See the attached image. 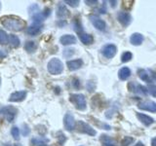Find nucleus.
Returning a JSON list of instances; mask_svg holds the SVG:
<instances>
[{"mask_svg":"<svg viewBox=\"0 0 156 146\" xmlns=\"http://www.w3.org/2000/svg\"><path fill=\"white\" fill-rule=\"evenodd\" d=\"M138 107L141 110L149 111V112H156V103L154 101H143L138 104Z\"/></svg>","mask_w":156,"mask_h":146,"instance_id":"obj_13","label":"nucleus"},{"mask_svg":"<svg viewBox=\"0 0 156 146\" xmlns=\"http://www.w3.org/2000/svg\"><path fill=\"white\" fill-rule=\"evenodd\" d=\"M132 58H133V55H132L131 52H125L122 54L121 56V61L122 62H128L130 61Z\"/></svg>","mask_w":156,"mask_h":146,"instance_id":"obj_27","label":"nucleus"},{"mask_svg":"<svg viewBox=\"0 0 156 146\" xmlns=\"http://www.w3.org/2000/svg\"><path fill=\"white\" fill-rule=\"evenodd\" d=\"M136 118H138L141 124H144L145 127H149L150 125H152L154 123L153 118H151L150 116L145 115V114H141V113H136Z\"/></svg>","mask_w":156,"mask_h":146,"instance_id":"obj_17","label":"nucleus"},{"mask_svg":"<svg viewBox=\"0 0 156 146\" xmlns=\"http://www.w3.org/2000/svg\"><path fill=\"white\" fill-rule=\"evenodd\" d=\"M29 133H30V130H29L28 126L27 125H23V134L24 136H27Z\"/></svg>","mask_w":156,"mask_h":146,"instance_id":"obj_34","label":"nucleus"},{"mask_svg":"<svg viewBox=\"0 0 156 146\" xmlns=\"http://www.w3.org/2000/svg\"><path fill=\"white\" fill-rule=\"evenodd\" d=\"M48 71L52 75H58L63 71V63L60 58L54 57L48 62Z\"/></svg>","mask_w":156,"mask_h":146,"instance_id":"obj_2","label":"nucleus"},{"mask_svg":"<svg viewBox=\"0 0 156 146\" xmlns=\"http://www.w3.org/2000/svg\"><path fill=\"white\" fill-rule=\"evenodd\" d=\"M9 42L11 44V46L13 48H18L20 46V39L17 35H15V34H11V35H9Z\"/></svg>","mask_w":156,"mask_h":146,"instance_id":"obj_24","label":"nucleus"},{"mask_svg":"<svg viewBox=\"0 0 156 146\" xmlns=\"http://www.w3.org/2000/svg\"><path fill=\"white\" fill-rule=\"evenodd\" d=\"M131 70H130V68L129 67H122L121 69L118 71V77H119V79L122 80V81H125L127 80L128 78L131 76Z\"/></svg>","mask_w":156,"mask_h":146,"instance_id":"obj_21","label":"nucleus"},{"mask_svg":"<svg viewBox=\"0 0 156 146\" xmlns=\"http://www.w3.org/2000/svg\"><path fill=\"white\" fill-rule=\"evenodd\" d=\"M95 87H96L95 84L92 81H89V82L87 83V90L89 91V92H94Z\"/></svg>","mask_w":156,"mask_h":146,"instance_id":"obj_33","label":"nucleus"},{"mask_svg":"<svg viewBox=\"0 0 156 146\" xmlns=\"http://www.w3.org/2000/svg\"><path fill=\"white\" fill-rule=\"evenodd\" d=\"M151 146H156V137L152 138V140H151Z\"/></svg>","mask_w":156,"mask_h":146,"instance_id":"obj_38","label":"nucleus"},{"mask_svg":"<svg viewBox=\"0 0 156 146\" xmlns=\"http://www.w3.org/2000/svg\"><path fill=\"white\" fill-rule=\"evenodd\" d=\"M43 26L41 23H34L33 24H31L30 26H28L27 28V34L30 36H35L37 34H39L42 30Z\"/></svg>","mask_w":156,"mask_h":146,"instance_id":"obj_16","label":"nucleus"},{"mask_svg":"<svg viewBox=\"0 0 156 146\" xmlns=\"http://www.w3.org/2000/svg\"><path fill=\"white\" fill-rule=\"evenodd\" d=\"M65 3L70 7H77L79 5V0H66Z\"/></svg>","mask_w":156,"mask_h":146,"instance_id":"obj_31","label":"nucleus"},{"mask_svg":"<svg viewBox=\"0 0 156 146\" xmlns=\"http://www.w3.org/2000/svg\"><path fill=\"white\" fill-rule=\"evenodd\" d=\"M117 53V47L114 44H106L101 49L102 56L106 58H112Z\"/></svg>","mask_w":156,"mask_h":146,"instance_id":"obj_6","label":"nucleus"},{"mask_svg":"<svg viewBox=\"0 0 156 146\" xmlns=\"http://www.w3.org/2000/svg\"><path fill=\"white\" fill-rule=\"evenodd\" d=\"M117 19L123 26H128L132 22V17L129 13L127 12H119L117 15Z\"/></svg>","mask_w":156,"mask_h":146,"instance_id":"obj_9","label":"nucleus"},{"mask_svg":"<svg viewBox=\"0 0 156 146\" xmlns=\"http://www.w3.org/2000/svg\"><path fill=\"white\" fill-rule=\"evenodd\" d=\"M144 35L141 33H133L130 37V42L132 45H135V46H140L141 45V43L144 42Z\"/></svg>","mask_w":156,"mask_h":146,"instance_id":"obj_18","label":"nucleus"},{"mask_svg":"<svg viewBox=\"0 0 156 146\" xmlns=\"http://www.w3.org/2000/svg\"><path fill=\"white\" fill-rule=\"evenodd\" d=\"M27 92V91H19V92H15L10 96L9 97V101L10 102H20L26 99Z\"/></svg>","mask_w":156,"mask_h":146,"instance_id":"obj_10","label":"nucleus"},{"mask_svg":"<svg viewBox=\"0 0 156 146\" xmlns=\"http://www.w3.org/2000/svg\"><path fill=\"white\" fill-rule=\"evenodd\" d=\"M6 56H7L6 54H5L4 52H2L1 50H0V58H4Z\"/></svg>","mask_w":156,"mask_h":146,"instance_id":"obj_37","label":"nucleus"},{"mask_svg":"<svg viewBox=\"0 0 156 146\" xmlns=\"http://www.w3.org/2000/svg\"><path fill=\"white\" fill-rule=\"evenodd\" d=\"M133 142H134L133 137H131V136H125V137L121 141V146H129Z\"/></svg>","mask_w":156,"mask_h":146,"instance_id":"obj_28","label":"nucleus"},{"mask_svg":"<svg viewBox=\"0 0 156 146\" xmlns=\"http://www.w3.org/2000/svg\"><path fill=\"white\" fill-rule=\"evenodd\" d=\"M69 99L78 110L84 111L87 108L86 97L82 94H71L69 96Z\"/></svg>","mask_w":156,"mask_h":146,"instance_id":"obj_3","label":"nucleus"},{"mask_svg":"<svg viewBox=\"0 0 156 146\" xmlns=\"http://www.w3.org/2000/svg\"><path fill=\"white\" fill-rule=\"evenodd\" d=\"M1 23L5 28H7L8 30L11 31H21L27 26V23L23 19L15 16H8L3 18Z\"/></svg>","mask_w":156,"mask_h":146,"instance_id":"obj_1","label":"nucleus"},{"mask_svg":"<svg viewBox=\"0 0 156 146\" xmlns=\"http://www.w3.org/2000/svg\"><path fill=\"white\" fill-rule=\"evenodd\" d=\"M150 73H151V76H152V78L156 81V72H154V71H150Z\"/></svg>","mask_w":156,"mask_h":146,"instance_id":"obj_39","label":"nucleus"},{"mask_svg":"<svg viewBox=\"0 0 156 146\" xmlns=\"http://www.w3.org/2000/svg\"><path fill=\"white\" fill-rule=\"evenodd\" d=\"M49 142L48 138H33L31 140V143L33 145H38V146H46Z\"/></svg>","mask_w":156,"mask_h":146,"instance_id":"obj_25","label":"nucleus"},{"mask_svg":"<svg viewBox=\"0 0 156 146\" xmlns=\"http://www.w3.org/2000/svg\"><path fill=\"white\" fill-rule=\"evenodd\" d=\"M75 128L81 134H86L91 136H95L97 134V131L89 124H87L83 121H77V123L75 124Z\"/></svg>","mask_w":156,"mask_h":146,"instance_id":"obj_5","label":"nucleus"},{"mask_svg":"<svg viewBox=\"0 0 156 146\" xmlns=\"http://www.w3.org/2000/svg\"><path fill=\"white\" fill-rule=\"evenodd\" d=\"M72 84H73V87H74V88H76V89H79L80 82H79V80H78V79H76V78H75V79H73V83H72Z\"/></svg>","mask_w":156,"mask_h":146,"instance_id":"obj_35","label":"nucleus"},{"mask_svg":"<svg viewBox=\"0 0 156 146\" xmlns=\"http://www.w3.org/2000/svg\"><path fill=\"white\" fill-rule=\"evenodd\" d=\"M11 134L13 135V137L18 140L20 138V130L19 128H17V127H13L12 130H11Z\"/></svg>","mask_w":156,"mask_h":146,"instance_id":"obj_29","label":"nucleus"},{"mask_svg":"<svg viewBox=\"0 0 156 146\" xmlns=\"http://www.w3.org/2000/svg\"><path fill=\"white\" fill-rule=\"evenodd\" d=\"M56 15H57V18L58 19H66L69 17V11L67 10L66 6L65 4L62 3H60L57 6V12H56Z\"/></svg>","mask_w":156,"mask_h":146,"instance_id":"obj_8","label":"nucleus"},{"mask_svg":"<svg viewBox=\"0 0 156 146\" xmlns=\"http://www.w3.org/2000/svg\"><path fill=\"white\" fill-rule=\"evenodd\" d=\"M17 113H18V109L14 106H4L0 109V115L3 116L9 123L14 121Z\"/></svg>","mask_w":156,"mask_h":146,"instance_id":"obj_4","label":"nucleus"},{"mask_svg":"<svg viewBox=\"0 0 156 146\" xmlns=\"http://www.w3.org/2000/svg\"><path fill=\"white\" fill-rule=\"evenodd\" d=\"M14 146H20V145H18V144H15Z\"/></svg>","mask_w":156,"mask_h":146,"instance_id":"obj_43","label":"nucleus"},{"mask_svg":"<svg viewBox=\"0 0 156 146\" xmlns=\"http://www.w3.org/2000/svg\"><path fill=\"white\" fill-rule=\"evenodd\" d=\"M73 54H74V50L73 49H66L65 51H63V56L65 57H71Z\"/></svg>","mask_w":156,"mask_h":146,"instance_id":"obj_32","label":"nucleus"},{"mask_svg":"<svg viewBox=\"0 0 156 146\" xmlns=\"http://www.w3.org/2000/svg\"><path fill=\"white\" fill-rule=\"evenodd\" d=\"M3 146H12V144H10V143H5Z\"/></svg>","mask_w":156,"mask_h":146,"instance_id":"obj_42","label":"nucleus"},{"mask_svg":"<svg viewBox=\"0 0 156 146\" xmlns=\"http://www.w3.org/2000/svg\"><path fill=\"white\" fill-rule=\"evenodd\" d=\"M129 90L131 92H134L136 94H139L140 96H145L147 95V91H146V88H144V86L136 84L134 82H131L129 84Z\"/></svg>","mask_w":156,"mask_h":146,"instance_id":"obj_12","label":"nucleus"},{"mask_svg":"<svg viewBox=\"0 0 156 146\" xmlns=\"http://www.w3.org/2000/svg\"><path fill=\"white\" fill-rule=\"evenodd\" d=\"M9 43V35L2 29H0V44L6 45Z\"/></svg>","mask_w":156,"mask_h":146,"instance_id":"obj_26","label":"nucleus"},{"mask_svg":"<svg viewBox=\"0 0 156 146\" xmlns=\"http://www.w3.org/2000/svg\"><path fill=\"white\" fill-rule=\"evenodd\" d=\"M66 65L68 67V69L70 71H75L78 70L79 68L83 66V61L81 58H77V60H72L66 62Z\"/></svg>","mask_w":156,"mask_h":146,"instance_id":"obj_15","label":"nucleus"},{"mask_svg":"<svg viewBox=\"0 0 156 146\" xmlns=\"http://www.w3.org/2000/svg\"><path fill=\"white\" fill-rule=\"evenodd\" d=\"M90 19L93 23V26H94L97 29H99L101 31H104L105 30V27H106V23L104 19H101V18L97 17V16H91L90 17Z\"/></svg>","mask_w":156,"mask_h":146,"instance_id":"obj_11","label":"nucleus"},{"mask_svg":"<svg viewBox=\"0 0 156 146\" xmlns=\"http://www.w3.org/2000/svg\"><path fill=\"white\" fill-rule=\"evenodd\" d=\"M63 125H65V128L68 131H72L75 129V120L74 117L70 113H66L63 117Z\"/></svg>","mask_w":156,"mask_h":146,"instance_id":"obj_7","label":"nucleus"},{"mask_svg":"<svg viewBox=\"0 0 156 146\" xmlns=\"http://www.w3.org/2000/svg\"><path fill=\"white\" fill-rule=\"evenodd\" d=\"M85 3L87 5H96V4H98L99 2H98V0H86Z\"/></svg>","mask_w":156,"mask_h":146,"instance_id":"obj_36","label":"nucleus"},{"mask_svg":"<svg viewBox=\"0 0 156 146\" xmlns=\"http://www.w3.org/2000/svg\"><path fill=\"white\" fill-rule=\"evenodd\" d=\"M101 146H116V141L112 137H110L109 135L106 134H101Z\"/></svg>","mask_w":156,"mask_h":146,"instance_id":"obj_20","label":"nucleus"},{"mask_svg":"<svg viewBox=\"0 0 156 146\" xmlns=\"http://www.w3.org/2000/svg\"><path fill=\"white\" fill-rule=\"evenodd\" d=\"M146 91H147V92H149L152 96H156V86L155 85H152V84L148 85L147 88H146Z\"/></svg>","mask_w":156,"mask_h":146,"instance_id":"obj_30","label":"nucleus"},{"mask_svg":"<svg viewBox=\"0 0 156 146\" xmlns=\"http://www.w3.org/2000/svg\"><path fill=\"white\" fill-rule=\"evenodd\" d=\"M138 75L139 77L140 78V80H143L144 82H147V83H150L151 82V79L148 75V72L144 70V69H139L138 70Z\"/></svg>","mask_w":156,"mask_h":146,"instance_id":"obj_23","label":"nucleus"},{"mask_svg":"<svg viewBox=\"0 0 156 146\" xmlns=\"http://www.w3.org/2000/svg\"><path fill=\"white\" fill-rule=\"evenodd\" d=\"M78 36H79L80 41L83 44H85V45H90V44L94 42V37H93L91 34L85 33L84 31H81L78 33Z\"/></svg>","mask_w":156,"mask_h":146,"instance_id":"obj_19","label":"nucleus"},{"mask_svg":"<svg viewBox=\"0 0 156 146\" xmlns=\"http://www.w3.org/2000/svg\"><path fill=\"white\" fill-rule=\"evenodd\" d=\"M109 3H111V6H112V7H115V5H116L117 1H109Z\"/></svg>","mask_w":156,"mask_h":146,"instance_id":"obj_41","label":"nucleus"},{"mask_svg":"<svg viewBox=\"0 0 156 146\" xmlns=\"http://www.w3.org/2000/svg\"><path fill=\"white\" fill-rule=\"evenodd\" d=\"M134 146H144V144L143 142H141V141H139V142H138V143H136Z\"/></svg>","mask_w":156,"mask_h":146,"instance_id":"obj_40","label":"nucleus"},{"mask_svg":"<svg viewBox=\"0 0 156 146\" xmlns=\"http://www.w3.org/2000/svg\"><path fill=\"white\" fill-rule=\"evenodd\" d=\"M60 42L62 45L67 46V45L75 44L77 42V39L74 35H72V34H65V35H62L60 38Z\"/></svg>","mask_w":156,"mask_h":146,"instance_id":"obj_14","label":"nucleus"},{"mask_svg":"<svg viewBox=\"0 0 156 146\" xmlns=\"http://www.w3.org/2000/svg\"><path fill=\"white\" fill-rule=\"evenodd\" d=\"M81 146H83V145H81Z\"/></svg>","mask_w":156,"mask_h":146,"instance_id":"obj_44","label":"nucleus"},{"mask_svg":"<svg viewBox=\"0 0 156 146\" xmlns=\"http://www.w3.org/2000/svg\"><path fill=\"white\" fill-rule=\"evenodd\" d=\"M37 49V44L34 41H27L24 44V50L29 54H33Z\"/></svg>","mask_w":156,"mask_h":146,"instance_id":"obj_22","label":"nucleus"},{"mask_svg":"<svg viewBox=\"0 0 156 146\" xmlns=\"http://www.w3.org/2000/svg\"><path fill=\"white\" fill-rule=\"evenodd\" d=\"M46 146H47V145H46Z\"/></svg>","mask_w":156,"mask_h":146,"instance_id":"obj_45","label":"nucleus"}]
</instances>
